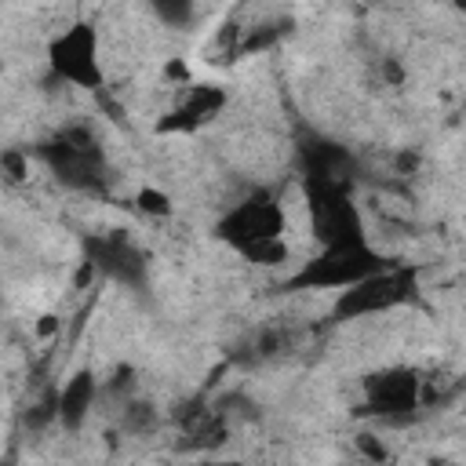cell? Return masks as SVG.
<instances>
[{"mask_svg":"<svg viewBox=\"0 0 466 466\" xmlns=\"http://www.w3.org/2000/svg\"><path fill=\"white\" fill-rule=\"evenodd\" d=\"M51 69L76 87H98L102 84L91 25H69L66 33H58V40L51 44Z\"/></svg>","mask_w":466,"mask_h":466,"instance_id":"6da1fadb","label":"cell"}]
</instances>
